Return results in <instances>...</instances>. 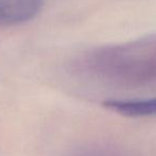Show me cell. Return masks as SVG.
<instances>
[{
    "label": "cell",
    "mask_w": 156,
    "mask_h": 156,
    "mask_svg": "<svg viewBox=\"0 0 156 156\" xmlns=\"http://www.w3.org/2000/svg\"><path fill=\"white\" fill-rule=\"evenodd\" d=\"M41 8L43 0H0V27L27 23Z\"/></svg>",
    "instance_id": "6da1fadb"
},
{
    "label": "cell",
    "mask_w": 156,
    "mask_h": 156,
    "mask_svg": "<svg viewBox=\"0 0 156 156\" xmlns=\"http://www.w3.org/2000/svg\"><path fill=\"white\" fill-rule=\"evenodd\" d=\"M104 106L126 117H154L156 116V97L138 100L106 101Z\"/></svg>",
    "instance_id": "7a4b0ae2"
},
{
    "label": "cell",
    "mask_w": 156,
    "mask_h": 156,
    "mask_svg": "<svg viewBox=\"0 0 156 156\" xmlns=\"http://www.w3.org/2000/svg\"><path fill=\"white\" fill-rule=\"evenodd\" d=\"M91 156H127V155L112 149V150H107V151H100V152L94 153V154H93Z\"/></svg>",
    "instance_id": "3957f363"
}]
</instances>
